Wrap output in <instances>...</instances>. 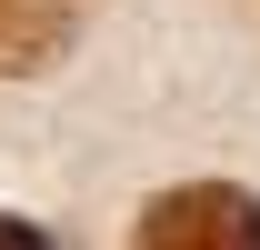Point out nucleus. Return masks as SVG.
Wrapping results in <instances>:
<instances>
[{
  "label": "nucleus",
  "instance_id": "1",
  "mask_svg": "<svg viewBox=\"0 0 260 250\" xmlns=\"http://www.w3.org/2000/svg\"><path fill=\"white\" fill-rule=\"evenodd\" d=\"M130 250H260V200L230 180H180L140 210Z\"/></svg>",
  "mask_w": 260,
  "mask_h": 250
},
{
  "label": "nucleus",
  "instance_id": "2",
  "mask_svg": "<svg viewBox=\"0 0 260 250\" xmlns=\"http://www.w3.org/2000/svg\"><path fill=\"white\" fill-rule=\"evenodd\" d=\"M80 20H90V0H0V70H10V80L50 70L70 40H80Z\"/></svg>",
  "mask_w": 260,
  "mask_h": 250
},
{
  "label": "nucleus",
  "instance_id": "3",
  "mask_svg": "<svg viewBox=\"0 0 260 250\" xmlns=\"http://www.w3.org/2000/svg\"><path fill=\"white\" fill-rule=\"evenodd\" d=\"M0 250H60L40 220H20V210H0Z\"/></svg>",
  "mask_w": 260,
  "mask_h": 250
}]
</instances>
